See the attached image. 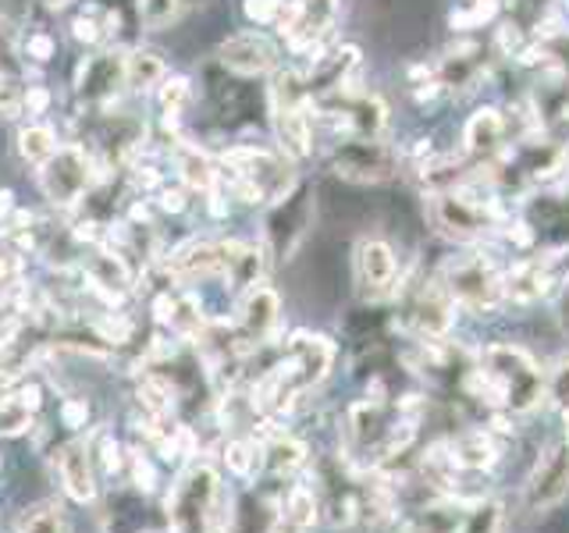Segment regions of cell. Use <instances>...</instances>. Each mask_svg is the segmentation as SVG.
I'll return each instance as SVG.
<instances>
[{
    "instance_id": "40",
    "label": "cell",
    "mask_w": 569,
    "mask_h": 533,
    "mask_svg": "<svg viewBox=\"0 0 569 533\" xmlns=\"http://www.w3.org/2000/svg\"><path fill=\"white\" fill-rule=\"evenodd\" d=\"M32 426V413L14 395H0V438H18Z\"/></svg>"
},
{
    "instance_id": "45",
    "label": "cell",
    "mask_w": 569,
    "mask_h": 533,
    "mask_svg": "<svg viewBox=\"0 0 569 533\" xmlns=\"http://www.w3.org/2000/svg\"><path fill=\"white\" fill-rule=\"evenodd\" d=\"M53 50H58V43H53L50 32H29L26 40V58H32L36 64H47L53 58Z\"/></svg>"
},
{
    "instance_id": "39",
    "label": "cell",
    "mask_w": 569,
    "mask_h": 533,
    "mask_svg": "<svg viewBox=\"0 0 569 533\" xmlns=\"http://www.w3.org/2000/svg\"><path fill=\"white\" fill-rule=\"evenodd\" d=\"M18 114H26V82L4 71L0 76V121H14Z\"/></svg>"
},
{
    "instance_id": "51",
    "label": "cell",
    "mask_w": 569,
    "mask_h": 533,
    "mask_svg": "<svg viewBox=\"0 0 569 533\" xmlns=\"http://www.w3.org/2000/svg\"><path fill=\"white\" fill-rule=\"evenodd\" d=\"M18 210V203H14V192L11 189H0V231L8 228V221H11V213Z\"/></svg>"
},
{
    "instance_id": "15",
    "label": "cell",
    "mask_w": 569,
    "mask_h": 533,
    "mask_svg": "<svg viewBox=\"0 0 569 533\" xmlns=\"http://www.w3.org/2000/svg\"><path fill=\"white\" fill-rule=\"evenodd\" d=\"M338 18V0H284L274 29L292 50H317Z\"/></svg>"
},
{
    "instance_id": "12",
    "label": "cell",
    "mask_w": 569,
    "mask_h": 533,
    "mask_svg": "<svg viewBox=\"0 0 569 533\" xmlns=\"http://www.w3.org/2000/svg\"><path fill=\"white\" fill-rule=\"evenodd\" d=\"M103 118L93 129V160L103 171H124L136 160V153L147 142V124H142L136 114H111L100 111Z\"/></svg>"
},
{
    "instance_id": "7",
    "label": "cell",
    "mask_w": 569,
    "mask_h": 533,
    "mask_svg": "<svg viewBox=\"0 0 569 533\" xmlns=\"http://www.w3.org/2000/svg\"><path fill=\"white\" fill-rule=\"evenodd\" d=\"M93 185H97V160L86 147H79V142L58 147V153L40 168V189L50 200V207H58V210L79 207Z\"/></svg>"
},
{
    "instance_id": "1",
    "label": "cell",
    "mask_w": 569,
    "mask_h": 533,
    "mask_svg": "<svg viewBox=\"0 0 569 533\" xmlns=\"http://www.w3.org/2000/svg\"><path fill=\"white\" fill-rule=\"evenodd\" d=\"M462 391L470 399L509 409V413H530L545 399V373L530 360L527 349L495 342L480 349L477 366Z\"/></svg>"
},
{
    "instance_id": "21",
    "label": "cell",
    "mask_w": 569,
    "mask_h": 533,
    "mask_svg": "<svg viewBox=\"0 0 569 533\" xmlns=\"http://www.w3.org/2000/svg\"><path fill=\"white\" fill-rule=\"evenodd\" d=\"M278 320H281V299H278V292L267 289V284H257V289H249L246 299H242L236 328H239V334L246 338L249 345L260 349V345H267L274 338Z\"/></svg>"
},
{
    "instance_id": "41",
    "label": "cell",
    "mask_w": 569,
    "mask_h": 533,
    "mask_svg": "<svg viewBox=\"0 0 569 533\" xmlns=\"http://www.w3.org/2000/svg\"><path fill=\"white\" fill-rule=\"evenodd\" d=\"M545 399L559 409H569V355L559 360V366L551 370V378L545 381Z\"/></svg>"
},
{
    "instance_id": "55",
    "label": "cell",
    "mask_w": 569,
    "mask_h": 533,
    "mask_svg": "<svg viewBox=\"0 0 569 533\" xmlns=\"http://www.w3.org/2000/svg\"><path fill=\"white\" fill-rule=\"evenodd\" d=\"M562 423H566V438L562 441H569V409H562Z\"/></svg>"
},
{
    "instance_id": "9",
    "label": "cell",
    "mask_w": 569,
    "mask_h": 533,
    "mask_svg": "<svg viewBox=\"0 0 569 533\" xmlns=\"http://www.w3.org/2000/svg\"><path fill=\"white\" fill-rule=\"evenodd\" d=\"M313 107L346 139H381L385 124H388L385 103L373 93H363V89H352V86L338 89V93H331V97L313 100Z\"/></svg>"
},
{
    "instance_id": "10",
    "label": "cell",
    "mask_w": 569,
    "mask_h": 533,
    "mask_svg": "<svg viewBox=\"0 0 569 533\" xmlns=\"http://www.w3.org/2000/svg\"><path fill=\"white\" fill-rule=\"evenodd\" d=\"M331 171L356 185L388 182L399 171V153L381 139H342L331 150Z\"/></svg>"
},
{
    "instance_id": "29",
    "label": "cell",
    "mask_w": 569,
    "mask_h": 533,
    "mask_svg": "<svg viewBox=\"0 0 569 533\" xmlns=\"http://www.w3.org/2000/svg\"><path fill=\"white\" fill-rule=\"evenodd\" d=\"M168 79V64L157 50H132L124 53V86L129 89H157Z\"/></svg>"
},
{
    "instance_id": "5",
    "label": "cell",
    "mask_w": 569,
    "mask_h": 533,
    "mask_svg": "<svg viewBox=\"0 0 569 533\" xmlns=\"http://www.w3.org/2000/svg\"><path fill=\"white\" fill-rule=\"evenodd\" d=\"M317 213V192L310 182H296L263 213V249L274 260H292L296 249L307 242Z\"/></svg>"
},
{
    "instance_id": "36",
    "label": "cell",
    "mask_w": 569,
    "mask_h": 533,
    "mask_svg": "<svg viewBox=\"0 0 569 533\" xmlns=\"http://www.w3.org/2000/svg\"><path fill=\"white\" fill-rule=\"evenodd\" d=\"M18 533H71V523L61 505H36V509H26V515L18 520Z\"/></svg>"
},
{
    "instance_id": "33",
    "label": "cell",
    "mask_w": 569,
    "mask_h": 533,
    "mask_svg": "<svg viewBox=\"0 0 569 533\" xmlns=\"http://www.w3.org/2000/svg\"><path fill=\"white\" fill-rule=\"evenodd\" d=\"M278 515H284V520H292L299 526H313L320 520V502H317V491L310 484H292L289 491H284L281 497V509Z\"/></svg>"
},
{
    "instance_id": "44",
    "label": "cell",
    "mask_w": 569,
    "mask_h": 533,
    "mask_svg": "<svg viewBox=\"0 0 569 533\" xmlns=\"http://www.w3.org/2000/svg\"><path fill=\"white\" fill-rule=\"evenodd\" d=\"M498 11V0H470V11L467 14H452V26H462V29H477L491 22Z\"/></svg>"
},
{
    "instance_id": "16",
    "label": "cell",
    "mask_w": 569,
    "mask_h": 533,
    "mask_svg": "<svg viewBox=\"0 0 569 533\" xmlns=\"http://www.w3.org/2000/svg\"><path fill=\"white\" fill-rule=\"evenodd\" d=\"M352 271H356V292H360L367 302H381L388 295H396V289H399L396 253H391V245L381 239H363L356 245Z\"/></svg>"
},
{
    "instance_id": "56",
    "label": "cell",
    "mask_w": 569,
    "mask_h": 533,
    "mask_svg": "<svg viewBox=\"0 0 569 533\" xmlns=\"http://www.w3.org/2000/svg\"><path fill=\"white\" fill-rule=\"evenodd\" d=\"M0 466H4V459H0Z\"/></svg>"
},
{
    "instance_id": "8",
    "label": "cell",
    "mask_w": 569,
    "mask_h": 533,
    "mask_svg": "<svg viewBox=\"0 0 569 533\" xmlns=\"http://www.w3.org/2000/svg\"><path fill=\"white\" fill-rule=\"evenodd\" d=\"M399 295V316L402 328L409 334L423 338H445L456 324V302L445 292L441 281H409L402 289H396Z\"/></svg>"
},
{
    "instance_id": "18",
    "label": "cell",
    "mask_w": 569,
    "mask_h": 533,
    "mask_svg": "<svg viewBox=\"0 0 569 533\" xmlns=\"http://www.w3.org/2000/svg\"><path fill=\"white\" fill-rule=\"evenodd\" d=\"M53 455H58L53 466H58V480H61L64 494L79 505H93L100 494V484H97V462L89 455V444L82 438H71Z\"/></svg>"
},
{
    "instance_id": "3",
    "label": "cell",
    "mask_w": 569,
    "mask_h": 533,
    "mask_svg": "<svg viewBox=\"0 0 569 533\" xmlns=\"http://www.w3.org/2000/svg\"><path fill=\"white\" fill-rule=\"evenodd\" d=\"M506 512L495 497H456L435 494L413 505L402 533H502Z\"/></svg>"
},
{
    "instance_id": "26",
    "label": "cell",
    "mask_w": 569,
    "mask_h": 533,
    "mask_svg": "<svg viewBox=\"0 0 569 533\" xmlns=\"http://www.w3.org/2000/svg\"><path fill=\"white\" fill-rule=\"evenodd\" d=\"M260 452H263V470L271 476H292L307 466V444L299 438L284 434V431H263L260 438Z\"/></svg>"
},
{
    "instance_id": "53",
    "label": "cell",
    "mask_w": 569,
    "mask_h": 533,
    "mask_svg": "<svg viewBox=\"0 0 569 533\" xmlns=\"http://www.w3.org/2000/svg\"><path fill=\"white\" fill-rule=\"evenodd\" d=\"M509 242H516V245H530V242H533L530 224H516V231H509Z\"/></svg>"
},
{
    "instance_id": "6",
    "label": "cell",
    "mask_w": 569,
    "mask_h": 533,
    "mask_svg": "<svg viewBox=\"0 0 569 533\" xmlns=\"http://www.w3.org/2000/svg\"><path fill=\"white\" fill-rule=\"evenodd\" d=\"M441 284L456 306H467L473 313H495L506 302V274L485 253L452 257L441 271Z\"/></svg>"
},
{
    "instance_id": "31",
    "label": "cell",
    "mask_w": 569,
    "mask_h": 533,
    "mask_svg": "<svg viewBox=\"0 0 569 533\" xmlns=\"http://www.w3.org/2000/svg\"><path fill=\"white\" fill-rule=\"evenodd\" d=\"M18 157L26 160V164H32V168H43L47 160L58 153V132L50 129V124H43V121H32V124H26L22 132H18Z\"/></svg>"
},
{
    "instance_id": "43",
    "label": "cell",
    "mask_w": 569,
    "mask_h": 533,
    "mask_svg": "<svg viewBox=\"0 0 569 533\" xmlns=\"http://www.w3.org/2000/svg\"><path fill=\"white\" fill-rule=\"evenodd\" d=\"M281 4L284 0H242V14H246V22H253V26H274Z\"/></svg>"
},
{
    "instance_id": "23",
    "label": "cell",
    "mask_w": 569,
    "mask_h": 533,
    "mask_svg": "<svg viewBox=\"0 0 569 533\" xmlns=\"http://www.w3.org/2000/svg\"><path fill=\"white\" fill-rule=\"evenodd\" d=\"M488 79V50L480 43H456L445 50V58L438 61V82L456 89V93H470L480 82Z\"/></svg>"
},
{
    "instance_id": "38",
    "label": "cell",
    "mask_w": 569,
    "mask_h": 533,
    "mask_svg": "<svg viewBox=\"0 0 569 533\" xmlns=\"http://www.w3.org/2000/svg\"><path fill=\"white\" fill-rule=\"evenodd\" d=\"M420 178H423V185H427V189H435V192H452V189L462 182V164H459L456 157H438V160H431V164H423Z\"/></svg>"
},
{
    "instance_id": "27",
    "label": "cell",
    "mask_w": 569,
    "mask_h": 533,
    "mask_svg": "<svg viewBox=\"0 0 569 533\" xmlns=\"http://www.w3.org/2000/svg\"><path fill=\"white\" fill-rule=\"evenodd\" d=\"M462 142H467V153L473 160H491L495 153H502L506 142V118L495 111V107H485L467 121V132H462Z\"/></svg>"
},
{
    "instance_id": "32",
    "label": "cell",
    "mask_w": 569,
    "mask_h": 533,
    "mask_svg": "<svg viewBox=\"0 0 569 533\" xmlns=\"http://www.w3.org/2000/svg\"><path fill=\"white\" fill-rule=\"evenodd\" d=\"M224 466L231 476L239 480H253L263 470V452L257 438H231L224 444Z\"/></svg>"
},
{
    "instance_id": "50",
    "label": "cell",
    "mask_w": 569,
    "mask_h": 533,
    "mask_svg": "<svg viewBox=\"0 0 569 533\" xmlns=\"http://www.w3.org/2000/svg\"><path fill=\"white\" fill-rule=\"evenodd\" d=\"M50 111V89L47 86H26V114L40 118Z\"/></svg>"
},
{
    "instance_id": "52",
    "label": "cell",
    "mask_w": 569,
    "mask_h": 533,
    "mask_svg": "<svg viewBox=\"0 0 569 533\" xmlns=\"http://www.w3.org/2000/svg\"><path fill=\"white\" fill-rule=\"evenodd\" d=\"M267 533H310L307 526H299L292 520H284V515H274L271 526H267Z\"/></svg>"
},
{
    "instance_id": "19",
    "label": "cell",
    "mask_w": 569,
    "mask_h": 533,
    "mask_svg": "<svg viewBox=\"0 0 569 533\" xmlns=\"http://www.w3.org/2000/svg\"><path fill=\"white\" fill-rule=\"evenodd\" d=\"M218 61L242 79H257V76H267V71H274L278 47L260 32H236L221 43Z\"/></svg>"
},
{
    "instance_id": "4",
    "label": "cell",
    "mask_w": 569,
    "mask_h": 533,
    "mask_svg": "<svg viewBox=\"0 0 569 533\" xmlns=\"http://www.w3.org/2000/svg\"><path fill=\"white\" fill-rule=\"evenodd\" d=\"M271 100V124L278 147L289 160H302L313 150V100L307 93V79L299 71H278L267 89Z\"/></svg>"
},
{
    "instance_id": "25",
    "label": "cell",
    "mask_w": 569,
    "mask_h": 533,
    "mask_svg": "<svg viewBox=\"0 0 569 533\" xmlns=\"http://www.w3.org/2000/svg\"><path fill=\"white\" fill-rule=\"evenodd\" d=\"M267 271V249L249 242H224V281L236 292L257 289Z\"/></svg>"
},
{
    "instance_id": "48",
    "label": "cell",
    "mask_w": 569,
    "mask_h": 533,
    "mask_svg": "<svg viewBox=\"0 0 569 533\" xmlns=\"http://www.w3.org/2000/svg\"><path fill=\"white\" fill-rule=\"evenodd\" d=\"M14 58H18V47H14V29L4 18V8H0V64L8 71H14Z\"/></svg>"
},
{
    "instance_id": "17",
    "label": "cell",
    "mask_w": 569,
    "mask_h": 533,
    "mask_svg": "<svg viewBox=\"0 0 569 533\" xmlns=\"http://www.w3.org/2000/svg\"><path fill=\"white\" fill-rule=\"evenodd\" d=\"M562 257L566 253L520 260L506 274V299H512V302H538V299L551 295L569 278V260H562Z\"/></svg>"
},
{
    "instance_id": "46",
    "label": "cell",
    "mask_w": 569,
    "mask_h": 533,
    "mask_svg": "<svg viewBox=\"0 0 569 533\" xmlns=\"http://www.w3.org/2000/svg\"><path fill=\"white\" fill-rule=\"evenodd\" d=\"M22 253H11V249H0V292L11 289V284H18V278H22Z\"/></svg>"
},
{
    "instance_id": "20",
    "label": "cell",
    "mask_w": 569,
    "mask_h": 533,
    "mask_svg": "<svg viewBox=\"0 0 569 533\" xmlns=\"http://www.w3.org/2000/svg\"><path fill=\"white\" fill-rule=\"evenodd\" d=\"M82 274L89 281V289L103 295L111 306L132 292V266L121 249H93V253L82 260Z\"/></svg>"
},
{
    "instance_id": "37",
    "label": "cell",
    "mask_w": 569,
    "mask_h": 533,
    "mask_svg": "<svg viewBox=\"0 0 569 533\" xmlns=\"http://www.w3.org/2000/svg\"><path fill=\"white\" fill-rule=\"evenodd\" d=\"M86 444H89V455H93V462H97V473H107V476H118L121 473V466H124V449H121L118 438L111 431H97Z\"/></svg>"
},
{
    "instance_id": "11",
    "label": "cell",
    "mask_w": 569,
    "mask_h": 533,
    "mask_svg": "<svg viewBox=\"0 0 569 533\" xmlns=\"http://www.w3.org/2000/svg\"><path fill=\"white\" fill-rule=\"evenodd\" d=\"M124 53L118 50H97L82 58L76 71V100L86 111H107L124 93Z\"/></svg>"
},
{
    "instance_id": "30",
    "label": "cell",
    "mask_w": 569,
    "mask_h": 533,
    "mask_svg": "<svg viewBox=\"0 0 569 533\" xmlns=\"http://www.w3.org/2000/svg\"><path fill=\"white\" fill-rule=\"evenodd\" d=\"M118 29L114 11H103L100 4H86L76 18H71V36L82 47H100L107 36Z\"/></svg>"
},
{
    "instance_id": "42",
    "label": "cell",
    "mask_w": 569,
    "mask_h": 533,
    "mask_svg": "<svg viewBox=\"0 0 569 533\" xmlns=\"http://www.w3.org/2000/svg\"><path fill=\"white\" fill-rule=\"evenodd\" d=\"M129 470H132V484L142 494H153L157 491V466L150 462V455L142 452H129Z\"/></svg>"
},
{
    "instance_id": "2",
    "label": "cell",
    "mask_w": 569,
    "mask_h": 533,
    "mask_svg": "<svg viewBox=\"0 0 569 533\" xmlns=\"http://www.w3.org/2000/svg\"><path fill=\"white\" fill-rule=\"evenodd\" d=\"M164 509L171 533H231L236 526V502L210 462H192L174 480Z\"/></svg>"
},
{
    "instance_id": "28",
    "label": "cell",
    "mask_w": 569,
    "mask_h": 533,
    "mask_svg": "<svg viewBox=\"0 0 569 533\" xmlns=\"http://www.w3.org/2000/svg\"><path fill=\"white\" fill-rule=\"evenodd\" d=\"M174 168H178V178H182V185L192 189V192L207 195V192L218 189L221 171L213 168V160L200 147H189V142L178 139L174 142Z\"/></svg>"
},
{
    "instance_id": "35",
    "label": "cell",
    "mask_w": 569,
    "mask_h": 533,
    "mask_svg": "<svg viewBox=\"0 0 569 533\" xmlns=\"http://www.w3.org/2000/svg\"><path fill=\"white\" fill-rule=\"evenodd\" d=\"M189 97H192V82L186 76H168L157 86V107H160V118H164L168 129H174L178 118H182Z\"/></svg>"
},
{
    "instance_id": "34",
    "label": "cell",
    "mask_w": 569,
    "mask_h": 533,
    "mask_svg": "<svg viewBox=\"0 0 569 533\" xmlns=\"http://www.w3.org/2000/svg\"><path fill=\"white\" fill-rule=\"evenodd\" d=\"M196 4H200V0H139V22L160 32L174 22H182Z\"/></svg>"
},
{
    "instance_id": "49",
    "label": "cell",
    "mask_w": 569,
    "mask_h": 533,
    "mask_svg": "<svg viewBox=\"0 0 569 533\" xmlns=\"http://www.w3.org/2000/svg\"><path fill=\"white\" fill-rule=\"evenodd\" d=\"M157 207L160 210H168V213H182L186 207H189V200H186V189L182 185H160L157 189Z\"/></svg>"
},
{
    "instance_id": "14",
    "label": "cell",
    "mask_w": 569,
    "mask_h": 533,
    "mask_svg": "<svg viewBox=\"0 0 569 533\" xmlns=\"http://www.w3.org/2000/svg\"><path fill=\"white\" fill-rule=\"evenodd\" d=\"M569 497V441L548 444L523 484V502L533 515L559 509Z\"/></svg>"
},
{
    "instance_id": "54",
    "label": "cell",
    "mask_w": 569,
    "mask_h": 533,
    "mask_svg": "<svg viewBox=\"0 0 569 533\" xmlns=\"http://www.w3.org/2000/svg\"><path fill=\"white\" fill-rule=\"evenodd\" d=\"M559 320H562V328L569 331V278L562 281V299H559Z\"/></svg>"
},
{
    "instance_id": "22",
    "label": "cell",
    "mask_w": 569,
    "mask_h": 533,
    "mask_svg": "<svg viewBox=\"0 0 569 533\" xmlns=\"http://www.w3.org/2000/svg\"><path fill=\"white\" fill-rule=\"evenodd\" d=\"M171 281H203V278H224V242H207L196 239L174 249L171 260L164 263Z\"/></svg>"
},
{
    "instance_id": "24",
    "label": "cell",
    "mask_w": 569,
    "mask_h": 533,
    "mask_svg": "<svg viewBox=\"0 0 569 533\" xmlns=\"http://www.w3.org/2000/svg\"><path fill=\"white\" fill-rule=\"evenodd\" d=\"M356 64H360V50L356 47H335L328 53H320V58H313V68L302 76L307 79L310 100L331 97V93H338V89H346Z\"/></svg>"
},
{
    "instance_id": "13",
    "label": "cell",
    "mask_w": 569,
    "mask_h": 533,
    "mask_svg": "<svg viewBox=\"0 0 569 533\" xmlns=\"http://www.w3.org/2000/svg\"><path fill=\"white\" fill-rule=\"evenodd\" d=\"M431 221L445 239L473 242L495 228V207L477 203L467 192H435L431 195Z\"/></svg>"
},
{
    "instance_id": "47",
    "label": "cell",
    "mask_w": 569,
    "mask_h": 533,
    "mask_svg": "<svg viewBox=\"0 0 569 533\" xmlns=\"http://www.w3.org/2000/svg\"><path fill=\"white\" fill-rule=\"evenodd\" d=\"M61 423L68 426V431H82V426L89 423V402L86 399H64Z\"/></svg>"
}]
</instances>
